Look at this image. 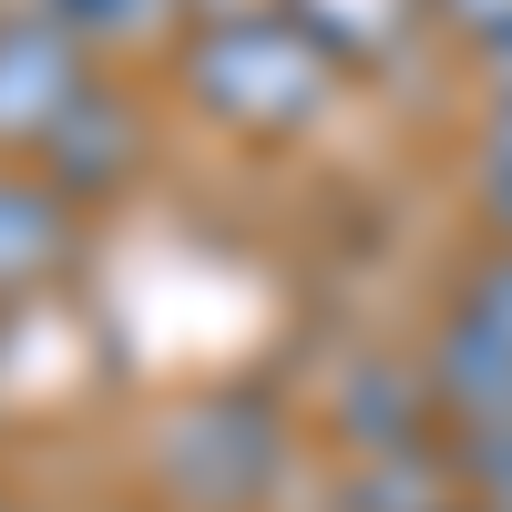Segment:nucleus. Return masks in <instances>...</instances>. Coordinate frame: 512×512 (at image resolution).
<instances>
[{
    "label": "nucleus",
    "instance_id": "obj_15",
    "mask_svg": "<svg viewBox=\"0 0 512 512\" xmlns=\"http://www.w3.org/2000/svg\"><path fill=\"white\" fill-rule=\"evenodd\" d=\"M482 72H492V93L512 103V41H492V52H482Z\"/></svg>",
    "mask_w": 512,
    "mask_h": 512
},
{
    "label": "nucleus",
    "instance_id": "obj_8",
    "mask_svg": "<svg viewBox=\"0 0 512 512\" xmlns=\"http://www.w3.org/2000/svg\"><path fill=\"white\" fill-rule=\"evenodd\" d=\"M62 256V185L52 175H0V297L52 277Z\"/></svg>",
    "mask_w": 512,
    "mask_h": 512
},
{
    "label": "nucleus",
    "instance_id": "obj_1",
    "mask_svg": "<svg viewBox=\"0 0 512 512\" xmlns=\"http://www.w3.org/2000/svg\"><path fill=\"white\" fill-rule=\"evenodd\" d=\"M185 93L216 113V123H256V134H287L308 123L318 93H328V52L297 21H256V11H226L185 41Z\"/></svg>",
    "mask_w": 512,
    "mask_h": 512
},
{
    "label": "nucleus",
    "instance_id": "obj_6",
    "mask_svg": "<svg viewBox=\"0 0 512 512\" xmlns=\"http://www.w3.org/2000/svg\"><path fill=\"white\" fill-rule=\"evenodd\" d=\"M420 369H431V400L441 420L461 431V420H512V338L472 308H451L431 328V349H420Z\"/></svg>",
    "mask_w": 512,
    "mask_h": 512
},
{
    "label": "nucleus",
    "instance_id": "obj_5",
    "mask_svg": "<svg viewBox=\"0 0 512 512\" xmlns=\"http://www.w3.org/2000/svg\"><path fill=\"white\" fill-rule=\"evenodd\" d=\"M328 420H338V441H349L359 461H369V451H410V441H431V420H441L431 369H420V359H359L349 379H338Z\"/></svg>",
    "mask_w": 512,
    "mask_h": 512
},
{
    "label": "nucleus",
    "instance_id": "obj_14",
    "mask_svg": "<svg viewBox=\"0 0 512 512\" xmlns=\"http://www.w3.org/2000/svg\"><path fill=\"white\" fill-rule=\"evenodd\" d=\"M482 175H492V205H512V103L492 113V144H482Z\"/></svg>",
    "mask_w": 512,
    "mask_h": 512
},
{
    "label": "nucleus",
    "instance_id": "obj_12",
    "mask_svg": "<svg viewBox=\"0 0 512 512\" xmlns=\"http://www.w3.org/2000/svg\"><path fill=\"white\" fill-rule=\"evenodd\" d=\"M431 11L472 41V52H492V41H512V0H431Z\"/></svg>",
    "mask_w": 512,
    "mask_h": 512
},
{
    "label": "nucleus",
    "instance_id": "obj_2",
    "mask_svg": "<svg viewBox=\"0 0 512 512\" xmlns=\"http://www.w3.org/2000/svg\"><path fill=\"white\" fill-rule=\"evenodd\" d=\"M277 461H287L277 420L256 410V400H236V390L185 400L154 431V472H164V492H175L185 512H246L256 492L277 482Z\"/></svg>",
    "mask_w": 512,
    "mask_h": 512
},
{
    "label": "nucleus",
    "instance_id": "obj_13",
    "mask_svg": "<svg viewBox=\"0 0 512 512\" xmlns=\"http://www.w3.org/2000/svg\"><path fill=\"white\" fill-rule=\"evenodd\" d=\"M461 308H472V318H492V328H502V338H512V246H502V256H492V267H482V277H472V287H461Z\"/></svg>",
    "mask_w": 512,
    "mask_h": 512
},
{
    "label": "nucleus",
    "instance_id": "obj_11",
    "mask_svg": "<svg viewBox=\"0 0 512 512\" xmlns=\"http://www.w3.org/2000/svg\"><path fill=\"white\" fill-rule=\"evenodd\" d=\"M451 472L472 492V512H512V420H461L451 431Z\"/></svg>",
    "mask_w": 512,
    "mask_h": 512
},
{
    "label": "nucleus",
    "instance_id": "obj_9",
    "mask_svg": "<svg viewBox=\"0 0 512 512\" xmlns=\"http://www.w3.org/2000/svg\"><path fill=\"white\" fill-rule=\"evenodd\" d=\"M410 11L420 0H287V21L308 31L328 62H390L410 41Z\"/></svg>",
    "mask_w": 512,
    "mask_h": 512
},
{
    "label": "nucleus",
    "instance_id": "obj_4",
    "mask_svg": "<svg viewBox=\"0 0 512 512\" xmlns=\"http://www.w3.org/2000/svg\"><path fill=\"white\" fill-rule=\"evenodd\" d=\"M134 154H144V113L113 93V82H82L72 113L52 123V144H41V175H52L62 195H103L134 175Z\"/></svg>",
    "mask_w": 512,
    "mask_h": 512
},
{
    "label": "nucleus",
    "instance_id": "obj_7",
    "mask_svg": "<svg viewBox=\"0 0 512 512\" xmlns=\"http://www.w3.org/2000/svg\"><path fill=\"white\" fill-rule=\"evenodd\" d=\"M338 512H472V492L451 472V441H410V451H369Z\"/></svg>",
    "mask_w": 512,
    "mask_h": 512
},
{
    "label": "nucleus",
    "instance_id": "obj_10",
    "mask_svg": "<svg viewBox=\"0 0 512 512\" xmlns=\"http://www.w3.org/2000/svg\"><path fill=\"white\" fill-rule=\"evenodd\" d=\"M185 0H52V21L82 41V52H134V41L175 31Z\"/></svg>",
    "mask_w": 512,
    "mask_h": 512
},
{
    "label": "nucleus",
    "instance_id": "obj_3",
    "mask_svg": "<svg viewBox=\"0 0 512 512\" xmlns=\"http://www.w3.org/2000/svg\"><path fill=\"white\" fill-rule=\"evenodd\" d=\"M82 82H93V72H82V41L52 11H41V21H0V144L41 154Z\"/></svg>",
    "mask_w": 512,
    "mask_h": 512
}]
</instances>
